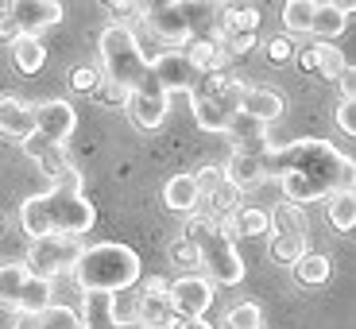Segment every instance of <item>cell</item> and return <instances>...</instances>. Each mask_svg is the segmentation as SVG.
I'll use <instances>...</instances> for the list:
<instances>
[{
  "label": "cell",
  "instance_id": "1",
  "mask_svg": "<svg viewBox=\"0 0 356 329\" xmlns=\"http://www.w3.org/2000/svg\"><path fill=\"white\" fill-rule=\"evenodd\" d=\"M264 175L279 182L283 202L302 205V209L306 202H321L337 190H356L353 159L318 136H302V140L283 143V147H267Z\"/></svg>",
  "mask_w": 356,
  "mask_h": 329
},
{
  "label": "cell",
  "instance_id": "2",
  "mask_svg": "<svg viewBox=\"0 0 356 329\" xmlns=\"http://www.w3.org/2000/svg\"><path fill=\"white\" fill-rule=\"evenodd\" d=\"M97 221V209L86 202L81 190H63L51 186L43 194H31L19 205V225L31 241H43V236H74L81 241V232L93 229Z\"/></svg>",
  "mask_w": 356,
  "mask_h": 329
},
{
  "label": "cell",
  "instance_id": "3",
  "mask_svg": "<svg viewBox=\"0 0 356 329\" xmlns=\"http://www.w3.org/2000/svg\"><path fill=\"white\" fill-rule=\"evenodd\" d=\"M74 271V283L81 287L86 294H120V291H132L143 275V264L136 256V248L128 244H89L81 248L78 264L70 267Z\"/></svg>",
  "mask_w": 356,
  "mask_h": 329
},
{
  "label": "cell",
  "instance_id": "4",
  "mask_svg": "<svg viewBox=\"0 0 356 329\" xmlns=\"http://www.w3.org/2000/svg\"><path fill=\"white\" fill-rule=\"evenodd\" d=\"M97 51H101V78L120 86L124 97L155 86L152 58L140 51V39H136V31L128 24H108L97 39Z\"/></svg>",
  "mask_w": 356,
  "mask_h": 329
},
{
  "label": "cell",
  "instance_id": "5",
  "mask_svg": "<svg viewBox=\"0 0 356 329\" xmlns=\"http://www.w3.org/2000/svg\"><path fill=\"white\" fill-rule=\"evenodd\" d=\"M182 241L194 244L197 264H202L205 279L221 287H236L244 279V256L236 252V241H229L221 229H217L213 217L205 214H190L182 225Z\"/></svg>",
  "mask_w": 356,
  "mask_h": 329
},
{
  "label": "cell",
  "instance_id": "6",
  "mask_svg": "<svg viewBox=\"0 0 356 329\" xmlns=\"http://www.w3.org/2000/svg\"><path fill=\"white\" fill-rule=\"evenodd\" d=\"M217 4H194V0H163V4H143V19L159 39L167 43H182L197 39V24H202Z\"/></svg>",
  "mask_w": 356,
  "mask_h": 329
},
{
  "label": "cell",
  "instance_id": "7",
  "mask_svg": "<svg viewBox=\"0 0 356 329\" xmlns=\"http://www.w3.org/2000/svg\"><path fill=\"white\" fill-rule=\"evenodd\" d=\"M0 306L16 314H35L51 306V283L35 279L24 264H0Z\"/></svg>",
  "mask_w": 356,
  "mask_h": 329
},
{
  "label": "cell",
  "instance_id": "8",
  "mask_svg": "<svg viewBox=\"0 0 356 329\" xmlns=\"http://www.w3.org/2000/svg\"><path fill=\"white\" fill-rule=\"evenodd\" d=\"M78 256H81V241H74V236H43V241H31L24 267L35 279L51 283L54 275L70 271V267L78 264Z\"/></svg>",
  "mask_w": 356,
  "mask_h": 329
},
{
  "label": "cell",
  "instance_id": "9",
  "mask_svg": "<svg viewBox=\"0 0 356 329\" xmlns=\"http://www.w3.org/2000/svg\"><path fill=\"white\" fill-rule=\"evenodd\" d=\"M19 147H24L27 159H35V167L43 170L47 178H51L54 186H63V190H81V170L74 167V159H70V152H66V147H58V143L43 140V136H27Z\"/></svg>",
  "mask_w": 356,
  "mask_h": 329
},
{
  "label": "cell",
  "instance_id": "10",
  "mask_svg": "<svg viewBox=\"0 0 356 329\" xmlns=\"http://www.w3.org/2000/svg\"><path fill=\"white\" fill-rule=\"evenodd\" d=\"M167 306L178 321H197L213 306V283L205 275H178L167 287Z\"/></svg>",
  "mask_w": 356,
  "mask_h": 329
},
{
  "label": "cell",
  "instance_id": "11",
  "mask_svg": "<svg viewBox=\"0 0 356 329\" xmlns=\"http://www.w3.org/2000/svg\"><path fill=\"white\" fill-rule=\"evenodd\" d=\"M152 74H155V81L163 86V93H197L202 89V74L194 70V66L186 63V54L182 51H167V54H159V58H152Z\"/></svg>",
  "mask_w": 356,
  "mask_h": 329
},
{
  "label": "cell",
  "instance_id": "12",
  "mask_svg": "<svg viewBox=\"0 0 356 329\" xmlns=\"http://www.w3.org/2000/svg\"><path fill=\"white\" fill-rule=\"evenodd\" d=\"M4 8H8L12 19H16L19 35L43 39L47 27L63 24V4H58V0H12V4H4Z\"/></svg>",
  "mask_w": 356,
  "mask_h": 329
},
{
  "label": "cell",
  "instance_id": "13",
  "mask_svg": "<svg viewBox=\"0 0 356 329\" xmlns=\"http://www.w3.org/2000/svg\"><path fill=\"white\" fill-rule=\"evenodd\" d=\"M74 128H78V113H74L70 101L54 97V101L35 105V136H43V140L66 147V140L74 136Z\"/></svg>",
  "mask_w": 356,
  "mask_h": 329
},
{
  "label": "cell",
  "instance_id": "14",
  "mask_svg": "<svg viewBox=\"0 0 356 329\" xmlns=\"http://www.w3.org/2000/svg\"><path fill=\"white\" fill-rule=\"evenodd\" d=\"M167 109H170V97L163 93L159 81H155L152 89H140V93L124 97V116L136 128H143V132H155V128L167 120Z\"/></svg>",
  "mask_w": 356,
  "mask_h": 329
},
{
  "label": "cell",
  "instance_id": "15",
  "mask_svg": "<svg viewBox=\"0 0 356 329\" xmlns=\"http://www.w3.org/2000/svg\"><path fill=\"white\" fill-rule=\"evenodd\" d=\"M0 136L19 143L27 136H35V105L19 97H0Z\"/></svg>",
  "mask_w": 356,
  "mask_h": 329
},
{
  "label": "cell",
  "instance_id": "16",
  "mask_svg": "<svg viewBox=\"0 0 356 329\" xmlns=\"http://www.w3.org/2000/svg\"><path fill=\"white\" fill-rule=\"evenodd\" d=\"M294 58H298V66L310 74H321V78L337 81L341 70L348 66V58L341 54V47H330V43H314V47H302V51H294Z\"/></svg>",
  "mask_w": 356,
  "mask_h": 329
},
{
  "label": "cell",
  "instance_id": "17",
  "mask_svg": "<svg viewBox=\"0 0 356 329\" xmlns=\"http://www.w3.org/2000/svg\"><path fill=\"white\" fill-rule=\"evenodd\" d=\"M283 109H286V101H283V93L279 89H271V86H248V93H244V101H241V113L244 116H252L256 125H271V120H279L283 116Z\"/></svg>",
  "mask_w": 356,
  "mask_h": 329
},
{
  "label": "cell",
  "instance_id": "18",
  "mask_svg": "<svg viewBox=\"0 0 356 329\" xmlns=\"http://www.w3.org/2000/svg\"><path fill=\"white\" fill-rule=\"evenodd\" d=\"M264 152H267V147H264ZM264 152H232L229 167H225V178H229L241 194L267 182V175H264Z\"/></svg>",
  "mask_w": 356,
  "mask_h": 329
},
{
  "label": "cell",
  "instance_id": "19",
  "mask_svg": "<svg viewBox=\"0 0 356 329\" xmlns=\"http://www.w3.org/2000/svg\"><path fill=\"white\" fill-rule=\"evenodd\" d=\"M12 329H81V318L74 306H43L35 314H16Z\"/></svg>",
  "mask_w": 356,
  "mask_h": 329
},
{
  "label": "cell",
  "instance_id": "20",
  "mask_svg": "<svg viewBox=\"0 0 356 329\" xmlns=\"http://www.w3.org/2000/svg\"><path fill=\"white\" fill-rule=\"evenodd\" d=\"M186 63L194 66L202 78H209V74H225L229 70V51H225L217 39H190L186 43Z\"/></svg>",
  "mask_w": 356,
  "mask_h": 329
},
{
  "label": "cell",
  "instance_id": "21",
  "mask_svg": "<svg viewBox=\"0 0 356 329\" xmlns=\"http://www.w3.org/2000/svg\"><path fill=\"white\" fill-rule=\"evenodd\" d=\"M348 16H353V4H314V19H310V35H318V43H330V39L345 35Z\"/></svg>",
  "mask_w": 356,
  "mask_h": 329
},
{
  "label": "cell",
  "instance_id": "22",
  "mask_svg": "<svg viewBox=\"0 0 356 329\" xmlns=\"http://www.w3.org/2000/svg\"><path fill=\"white\" fill-rule=\"evenodd\" d=\"M163 205H167L170 214H197V205H202V198H197V182L194 175H175L167 178V186H163Z\"/></svg>",
  "mask_w": 356,
  "mask_h": 329
},
{
  "label": "cell",
  "instance_id": "23",
  "mask_svg": "<svg viewBox=\"0 0 356 329\" xmlns=\"http://www.w3.org/2000/svg\"><path fill=\"white\" fill-rule=\"evenodd\" d=\"M267 221H271V232H283V236H310V221H306L302 205L279 202L275 209H267Z\"/></svg>",
  "mask_w": 356,
  "mask_h": 329
},
{
  "label": "cell",
  "instance_id": "24",
  "mask_svg": "<svg viewBox=\"0 0 356 329\" xmlns=\"http://www.w3.org/2000/svg\"><path fill=\"white\" fill-rule=\"evenodd\" d=\"M325 214H330V225L341 236H353V229H356V190H337V194H330L325 198Z\"/></svg>",
  "mask_w": 356,
  "mask_h": 329
},
{
  "label": "cell",
  "instance_id": "25",
  "mask_svg": "<svg viewBox=\"0 0 356 329\" xmlns=\"http://www.w3.org/2000/svg\"><path fill=\"white\" fill-rule=\"evenodd\" d=\"M12 63H16L19 74H39V70L47 66V47H43V39L19 35L16 43H12Z\"/></svg>",
  "mask_w": 356,
  "mask_h": 329
},
{
  "label": "cell",
  "instance_id": "26",
  "mask_svg": "<svg viewBox=\"0 0 356 329\" xmlns=\"http://www.w3.org/2000/svg\"><path fill=\"white\" fill-rule=\"evenodd\" d=\"M267 252H271V259H275L279 267H294L310 248H306V236H283V232H271V236H267Z\"/></svg>",
  "mask_w": 356,
  "mask_h": 329
},
{
  "label": "cell",
  "instance_id": "27",
  "mask_svg": "<svg viewBox=\"0 0 356 329\" xmlns=\"http://www.w3.org/2000/svg\"><path fill=\"white\" fill-rule=\"evenodd\" d=\"M241 202H244V194L232 186L229 178H225V182H221V186H217L209 198H202V205H209V214H205V217H213V221H221V217H232L236 209H241Z\"/></svg>",
  "mask_w": 356,
  "mask_h": 329
},
{
  "label": "cell",
  "instance_id": "28",
  "mask_svg": "<svg viewBox=\"0 0 356 329\" xmlns=\"http://www.w3.org/2000/svg\"><path fill=\"white\" fill-rule=\"evenodd\" d=\"M330 271H333V264H330V256H321V252H306V256L294 264V279L302 287H321L330 279Z\"/></svg>",
  "mask_w": 356,
  "mask_h": 329
},
{
  "label": "cell",
  "instance_id": "29",
  "mask_svg": "<svg viewBox=\"0 0 356 329\" xmlns=\"http://www.w3.org/2000/svg\"><path fill=\"white\" fill-rule=\"evenodd\" d=\"M232 221H236V236H271L267 209H259V205H241L232 214Z\"/></svg>",
  "mask_w": 356,
  "mask_h": 329
},
{
  "label": "cell",
  "instance_id": "30",
  "mask_svg": "<svg viewBox=\"0 0 356 329\" xmlns=\"http://www.w3.org/2000/svg\"><path fill=\"white\" fill-rule=\"evenodd\" d=\"M318 0H286L283 4V27L291 35H310V19Z\"/></svg>",
  "mask_w": 356,
  "mask_h": 329
},
{
  "label": "cell",
  "instance_id": "31",
  "mask_svg": "<svg viewBox=\"0 0 356 329\" xmlns=\"http://www.w3.org/2000/svg\"><path fill=\"white\" fill-rule=\"evenodd\" d=\"M264 326V310L256 303H236L221 318V329H259Z\"/></svg>",
  "mask_w": 356,
  "mask_h": 329
},
{
  "label": "cell",
  "instance_id": "32",
  "mask_svg": "<svg viewBox=\"0 0 356 329\" xmlns=\"http://www.w3.org/2000/svg\"><path fill=\"white\" fill-rule=\"evenodd\" d=\"M66 81H70V89H78V93H93L101 81V70H93V66H78V70L66 74Z\"/></svg>",
  "mask_w": 356,
  "mask_h": 329
},
{
  "label": "cell",
  "instance_id": "33",
  "mask_svg": "<svg viewBox=\"0 0 356 329\" xmlns=\"http://www.w3.org/2000/svg\"><path fill=\"white\" fill-rule=\"evenodd\" d=\"M194 182H197V198H209L225 182V167H202L194 175Z\"/></svg>",
  "mask_w": 356,
  "mask_h": 329
},
{
  "label": "cell",
  "instance_id": "34",
  "mask_svg": "<svg viewBox=\"0 0 356 329\" xmlns=\"http://www.w3.org/2000/svg\"><path fill=\"white\" fill-rule=\"evenodd\" d=\"M294 51H298V47H294V43H291V39H286V35H275V39H271V43H267V58H271V63H275V66L291 63V58H294Z\"/></svg>",
  "mask_w": 356,
  "mask_h": 329
},
{
  "label": "cell",
  "instance_id": "35",
  "mask_svg": "<svg viewBox=\"0 0 356 329\" xmlns=\"http://www.w3.org/2000/svg\"><path fill=\"white\" fill-rule=\"evenodd\" d=\"M89 97H97V101H113V105H120V109H124V89H120V86H113L108 78H101V81H97V89H93Z\"/></svg>",
  "mask_w": 356,
  "mask_h": 329
},
{
  "label": "cell",
  "instance_id": "36",
  "mask_svg": "<svg viewBox=\"0 0 356 329\" xmlns=\"http://www.w3.org/2000/svg\"><path fill=\"white\" fill-rule=\"evenodd\" d=\"M337 128L345 136H356V101H341L337 105Z\"/></svg>",
  "mask_w": 356,
  "mask_h": 329
},
{
  "label": "cell",
  "instance_id": "37",
  "mask_svg": "<svg viewBox=\"0 0 356 329\" xmlns=\"http://www.w3.org/2000/svg\"><path fill=\"white\" fill-rule=\"evenodd\" d=\"M170 256H175V264H182V267H194L197 264V252H194V244H190V241H175V244H170Z\"/></svg>",
  "mask_w": 356,
  "mask_h": 329
},
{
  "label": "cell",
  "instance_id": "38",
  "mask_svg": "<svg viewBox=\"0 0 356 329\" xmlns=\"http://www.w3.org/2000/svg\"><path fill=\"white\" fill-rule=\"evenodd\" d=\"M337 86H341V101H356V66H353V63L341 70Z\"/></svg>",
  "mask_w": 356,
  "mask_h": 329
},
{
  "label": "cell",
  "instance_id": "39",
  "mask_svg": "<svg viewBox=\"0 0 356 329\" xmlns=\"http://www.w3.org/2000/svg\"><path fill=\"white\" fill-rule=\"evenodd\" d=\"M19 39V27H16V19L8 16V8H4V4H0V43H16Z\"/></svg>",
  "mask_w": 356,
  "mask_h": 329
},
{
  "label": "cell",
  "instance_id": "40",
  "mask_svg": "<svg viewBox=\"0 0 356 329\" xmlns=\"http://www.w3.org/2000/svg\"><path fill=\"white\" fill-rule=\"evenodd\" d=\"M167 279H163V275H152V279H143V298H167Z\"/></svg>",
  "mask_w": 356,
  "mask_h": 329
},
{
  "label": "cell",
  "instance_id": "41",
  "mask_svg": "<svg viewBox=\"0 0 356 329\" xmlns=\"http://www.w3.org/2000/svg\"><path fill=\"white\" fill-rule=\"evenodd\" d=\"M178 329H213V326H209V321H202V318H197V321H182V326H178Z\"/></svg>",
  "mask_w": 356,
  "mask_h": 329
},
{
  "label": "cell",
  "instance_id": "42",
  "mask_svg": "<svg viewBox=\"0 0 356 329\" xmlns=\"http://www.w3.org/2000/svg\"><path fill=\"white\" fill-rule=\"evenodd\" d=\"M0 229H4V217H0Z\"/></svg>",
  "mask_w": 356,
  "mask_h": 329
},
{
  "label": "cell",
  "instance_id": "43",
  "mask_svg": "<svg viewBox=\"0 0 356 329\" xmlns=\"http://www.w3.org/2000/svg\"><path fill=\"white\" fill-rule=\"evenodd\" d=\"M259 329H267V326H259Z\"/></svg>",
  "mask_w": 356,
  "mask_h": 329
}]
</instances>
